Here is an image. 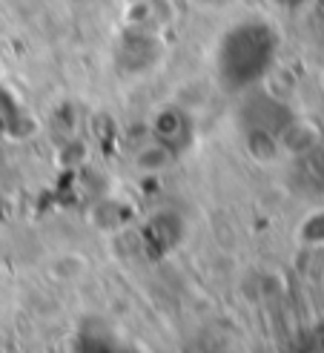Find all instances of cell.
Segmentation results:
<instances>
[{
    "label": "cell",
    "mask_w": 324,
    "mask_h": 353,
    "mask_svg": "<svg viewBox=\"0 0 324 353\" xmlns=\"http://www.w3.org/2000/svg\"><path fill=\"white\" fill-rule=\"evenodd\" d=\"M187 3L201 14H227L232 9H239L241 3H247V0H187Z\"/></svg>",
    "instance_id": "cell-1"
},
{
    "label": "cell",
    "mask_w": 324,
    "mask_h": 353,
    "mask_svg": "<svg viewBox=\"0 0 324 353\" xmlns=\"http://www.w3.org/2000/svg\"><path fill=\"white\" fill-rule=\"evenodd\" d=\"M321 6H324V0H321Z\"/></svg>",
    "instance_id": "cell-2"
}]
</instances>
